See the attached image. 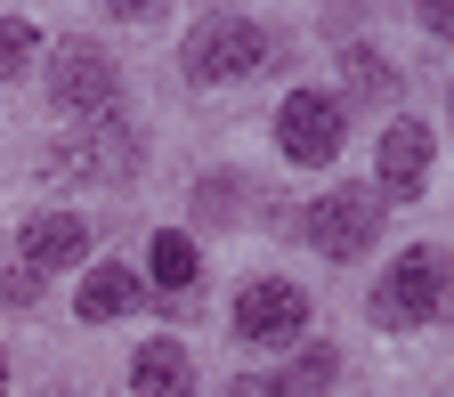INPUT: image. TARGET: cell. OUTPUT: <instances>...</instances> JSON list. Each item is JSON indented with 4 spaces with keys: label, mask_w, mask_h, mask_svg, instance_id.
<instances>
[{
    "label": "cell",
    "mask_w": 454,
    "mask_h": 397,
    "mask_svg": "<svg viewBox=\"0 0 454 397\" xmlns=\"http://www.w3.org/2000/svg\"><path fill=\"white\" fill-rule=\"evenodd\" d=\"M422 25H430V33H446V41H454V0H430V9H422Z\"/></svg>",
    "instance_id": "cell-17"
},
{
    "label": "cell",
    "mask_w": 454,
    "mask_h": 397,
    "mask_svg": "<svg viewBox=\"0 0 454 397\" xmlns=\"http://www.w3.org/2000/svg\"><path fill=\"white\" fill-rule=\"evenodd\" d=\"M25 57H33V25L25 17H0V82H9Z\"/></svg>",
    "instance_id": "cell-15"
},
{
    "label": "cell",
    "mask_w": 454,
    "mask_h": 397,
    "mask_svg": "<svg viewBox=\"0 0 454 397\" xmlns=\"http://www.w3.org/2000/svg\"><path fill=\"white\" fill-rule=\"evenodd\" d=\"M17 244H25V268H33V276H57V268H74V260L90 252V227H82L74 211H33Z\"/></svg>",
    "instance_id": "cell-9"
},
{
    "label": "cell",
    "mask_w": 454,
    "mask_h": 397,
    "mask_svg": "<svg viewBox=\"0 0 454 397\" xmlns=\"http://www.w3.org/2000/svg\"><path fill=\"white\" fill-rule=\"evenodd\" d=\"M49 170H57V179H130V170H138V138L106 113L98 130H74L66 146H57Z\"/></svg>",
    "instance_id": "cell-7"
},
{
    "label": "cell",
    "mask_w": 454,
    "mask_h": 397,
    "mask_svg": "<svg viewBox=\"0 0 454 397\" xmlns=\"http://www.w3.org/2000/svg\"><path fill=\"white\" fill-rule=\"evenodd\" d=\"M446 292H454V276H446V260L422 244V252H406V260H389L381 292H373V324L414 332V324H430V316L446 308Z\"/></svg>",
    "instance_id": "cell-1"
},
{
    "label": "cell",
    "mask_w": 454,
    "mask_h": 397,
    "mask_svg": "<svg viewBox=\"0 0 454 397\" xmlns=\"http://www.w3.org/2000/svg\"><path fill=\"white\" fill-rule=\"evenodd\" d=\"M373 236H381V195H373V187H333V195L309 211V244H317L325 260H357Z\"/></svg>",
    "instance_id": "cell-4"
},
{
    "label": "cell",
    "mask_w": 454,
    "mask_h": 397,
    "mask_svg": "<svg viewBox=\"0 0 454 397\" xmlns=\"http://www.w3.org/2000/svg\"><path fill=\"white\" fill-rule=\"evenodd\" d=\"M146 260H154V284H162V292H187V284H195V268H203L187 236H154V252H146Z\"/></svg>",
    "instance_id": "cell-12"
},
{
    "label": "cell",
    "mask_w": 454,
    "mask_h": 397,
    "mask_svg": "<svg viewBox=\"0 0 454 397\" xmlns=\"http://www.w3.org/2000/svg\"><path fill=\"white\" fill-rule=\"evenodd\" d=\"M268 66V33L252 17H203L187 33V82H236Z\"/></svg>",
    "instance_id": "cell-2"
},
{
    "label": "cell",
    "mask_w": 454,
    "mask_h": 397,
    "mask_svg": "<svg viewBox=\"0 0 454 397\" xmlns=\"http://www.w3.org/2000/svg\"><path fill=\"white\" fill-rule=\"evenodd\" d=\"M333 373H340V357H333V349H301V365H293V381H284V397H325V389H333Z\"/></svg>",
    "instance_id": "cell-13"
},
{
    "label": "cell",
    "mask_w": 454,
    "mask_h": 397,
    "mask_svg": "<svg viewBox=\"0 0 454 397\" xmlns=\"http://www.w3.org/2000/svg\"><path fill=\"white\" fill-rule=\"evenodd\" d=\"M130 389L138 397H187L195 389V357L179 349V340H146V349L130 357Z\"/></svg>",
    "instance_id": "cell-10"
},
{
    "label": "cell",
    "mask_w": 454,
    "mask_h": 397,
    "mask_svg": "<svg viewBox=\"0 0 454 397\" xmlns=\"http://www.w3.org/2000/svg\"><path fill=\"white\" fill-rule=\"evenodd\" d=\"M349 90H357V97H389V90H397V74L381 66L373 49H349Z\"/></svg>",
    "instance_id": "cell-14"
},
{
    "label": "cell",
    "mask_w": 454,
    "mask_h": 397,
    "mask_svg": "<svg viewBox=\"0 0 454 397\" xmlns=\"http://www.w3.org/2000/svg\"><path fill=\"white\" fill-rule=\"evenodd\" d=\"M114 66H106V49H90V41H66L57 49V66H49V97H57V113H114Z\"/></svg>",
    "instance_id": "cell-5"
},
{
    "label": "cell",
    "mask_w": 454,
    "mask_h": 397,
    "mask_svg": "<svg viewBox=\"0 0 454 397\" xmlns=\"http://www.w3.org/2000/svg\"><path fill=\"white\" fill-rule=\"evenodd\" d=\"M340 138H349V113H340V97L325 90H293L276 105V146L293 154V162H333Z\"/></svg>",
    "instance_id": "cell-3"
},
{
    "label": "cell",
    "mask_w": 454,
    "mask_h": 397,
    "mask_svg": "<svg viewBox=\"0 0 454 397\" xmlns=\"http://www.w3.org/2000/svg\"><path fill=\"white\" fill-rule=\"evenodd\" d=\"M74 308H82V324H114L122 308H138V276L130 268H90L82 292H74Z\"/></svg>",
    "instance_id": "cell-11"
},
{
    "label": "cell",
    "mask_w": 454,
    "mask_h": 397,
    "mask_svg": "<svg viewBox=\"0 0 454 397\" xmlns=\"http://www.w3.org/2000/svg\"><path fill=\"white\" fill-rule=\"evenodd\" d=\"M373 179H381V195H389V203H414V195H422V179H430V130H422V122H406V113H397V122L381 130V154H373Z\"/></svg>",
    "instance_id": "cell-8"
},
{
    "label": "cell",
    "mask_w": 454,
    "mask_h": 397,
    "mask_svg": "<svg viewBox=\"0 0 454 397\" xmlns=\"http://www.w3.org/2000/svg\"><path fill=\"white\" fill-rule=\"evenodd\" d=\"M0 389H9V365H0Z\"/></svg>",
    "instance_id": "cell-19"
},
{
    "label": "cell",
    "mask_w": 454,
    "mask_h": 397,
    "mask_svg": "<svg viewBox=\"0 0 454 397\" xmlns=\"http://www.w3.org/2000/svg\"><path fill=\"white\" fill-rule=\"evenodd\" d=\"M227 397H284V381H260V373H244V381L227 389Z\"/></svg>",
    "instance_id": "cell-18"
},
{
    "label": "cell",
    "mask_w": 454,
    "mask_h": 397,
    "mask_svg": "<svg viewBox=\"0 0 454 397\" xmlns=\"http://www.w3.org/2000/svg\"><path fill=\"white\" fill-rule=\"evenodd\" d=\"M0 300H9V308H33V300H41V276H33L25 260H17V268H0Z\"/></svg>",
    "instance_id": "cell-16"
},
{
    "label": "cell",
    "mask_w": 454,
    "mask_h": 397,
    "mask_svg": "<svg viewBox=\"0 0 454 397\" xmlns=\"http://www.w3.org/2000/svg\"><path fill=\"white\" fill-rule=\"evenodd\" d=\"M301 324H309V292H301V284L260 276V284H244V292H236V332L260 340V349H276V340H301Z\"/></svg>",
    "instance_id": "cell-6"
}]
</instances>
